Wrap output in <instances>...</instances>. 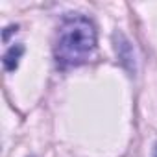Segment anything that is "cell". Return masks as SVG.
I'll return each mask as SVG.
<instances>
[{"label": "cell", "instance_id": "obj_2", "mask_svg": "<svg viewBox=\"0 0 157 157\" xmlns=\"http://www.w3.org/2000/svg\"><path fill=\"white\" fill-rule=\"evenodd\" d=\"M22 52H24V48H22L21 44L11 46V48L6 52V56H4V67H6V70H15V68H17L19 57L22 56Z\"/></svg>", "mask_w": 157, "mask_h": 157}, {"label": "cell", "instance_id": "obj_1", "mask_svg": "<svg viewBox=\"0 0 157 157\" xmlns=\"http://www.w3.org/2000/svg\"><path fill=\"white\" fill-rule=\"evenodd\" d=\"M96 50V30L85 17L74 15L63 21L54 46L56 59L61 67L85 63Z\"/></svg>", "mask_w": 157, "mask_h": 157}]
</instances>
